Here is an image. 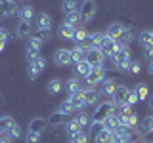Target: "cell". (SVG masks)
I'll return each mask as SVG.
<instances>
[{
	"label": "cell",
	"instance_id": "6da1fadb",
	"mask_svg": "<svg viewBox=\"0 0 153 143\" xmlns=\"http://www.w3.org/2000/svg\"><path fill=\"white\" fill-rule=\"evenodd\" d=\"M111 61H113V67L119 71V73H128V63H130V48L126 46H119L117 52L111 55Z\"/></svg>",
	"mask_w": 153,
	"mask_h": 143
},
{
	"label": "cell",
	"instance_id": "7a4b0ae2",
	"mask_svg": "<svg viewBox=\"0 0 153 143\" xmlns=\"http://www.w3.org/2000/svg\"><path fill=\"white\" fill-rule=\"evenodd\" d=\"M117 113V107H115V103L111 101V99H107V101H103V103H100L98 107H96V111L90 114V120L92 122H98V124H102L107 116H111V114Z\"/></svg>",
	"mask_w": 153,
	"mask_h": 143
},
{
	"label": "cell",
	"instance_id": "3957f363",
	"mask_svg": "<svg viewBox=\"0 0 153 143\" xmlns=\"http://www.w3.org/2000/svg\"><path fill=\"white\" fill-rule=\"evenodd\" d=\"M105 73H107L105 67H92V71L84 76V82H86L84 88H98L105 80Z\"/></svg>",
	"mask_w": 153,
	"mask_h": 143
},
{
	"label": "cell",
	"instance_id": "277c9868",
	"mask_svg": "<svg viewBox=\"0 0 153 143\" xmlns=\"http://www.w3.org/2000/svg\"><path fill=\"white\" fill-rule=\"evenodd\" d=\"M96 15V2L94 0H84L80 2V8H79V17H80V23H90Z\"/></svg>",
	"mask_w": 153,
	"mask_h": 143
},
{
	"label": "cell",
	"instance_id": "5b68a950",
	"mask_svg": "<svg viewBox=\"0 0 153 143\" xmlns=\"http://www.w3.org/2000/svg\"><path fill=\"white\" fill-rule=\"evenodd\" d=\"M46 69V59L44 57H36V59H33V61H29V69H27V76L31 80H36L38 76H40V73Z\"/></svg>",
	"mask_w": 153,
	"mask_h": 143
},
{
	"label": "cell",
	"instance_id": "8992f818",
	"mask_svg": "<svg viewBox=\"0 0 153 143\" xmlns=\"http://www.w3.org/2000/svg\"><path fill=\"white\" fill-rule=\"evenodd\" d=\"M117 48H119V46H117V42H115V38H109V36L103 35L102 42H100V46H98V50L102 52L105 57H111L115 52H117Z\"/></svg>",
	"mask_w": 153,
	"mask_h": 143
},
{
	"label": "cell",
	"instance_id": "52a82bcc",
	"mask_svg": "<svg viewBox=\"0 0 153 143\" xmlns=\"http://www.w3.org/2000/svg\"><path fill=\"white\" fill-rule=\"evenodd\" d=\"M84 59L88 61L92 67H103L105 55L98 50V48H90V50H86V57H84Z\"/></svg>",
	"mask_w": 153,
	"mask_h": 143
},
{
	"label": "cell",
	"instance_id": "ba28073f",
	"mask_svg": "<svg viewBox=\"0 0 153 143\" xmlns=\"http://www.w3.org/2000/svg\"><path fill=\"white\" fill-rule=\"evenodd\" d=\"M128 92H130V88H128V86L117 84V88H115V92H113V95H111V101L115 103V107H119V105L126 103V95H128Z\"/></svg>",
	"mask_w": 153,
	"mask_h": 143
},
{
	"label": "cell",
	"instance_id": "9c48e42d",
	"mask_svg": "<svg viewBox=\"0 0 153 143\" xmlns=\"http://www.w3.org/2000/svg\"><path fill=\"white\" fill-rule=\"evenodd\" d=\"M54 61L57 67H67L71 65V50L67 48H59V50L54 52Z\"/></svg>",
	"mask_w": 153,
	"mask_h": 143
},
{
	"label": "cell",
	"instance_id": "30bf717a",
	"mask_svg": "<svg viewBox=\"0 0 153 143\" xmlns=\"http://www.w3.org/2000/svg\"><path fill=\"white\" fill-rule=\"evenodd\" d=\"M115 88H117V82H115V78H105L102 84H100V88H96L100 92V95H103V97H111Z\"/></svg>",
	"mask_w": 153,
	"mask_h": 143
},
{
	"label": "cell",
	"instance_id": "8fae6325",
	"mask_svg": "<svg viewBox=\"0 0 153 143\" xmlns=\"http://www.w3.org/2000/svg\"><path fill=\"white\" fill-rule=\"evenodd\" d=\"M63 88H65V92L69 94V95H75V94H79V92H82V82L79 80V76H73V78H69L67 82L63 84Z\"/></svg>",
	"mask_w": 153,
	"mask_h": 143
},
{
	"label": "cell",
	"instance_id": "7c38bea8",
	"mask_svg": "<svg viewBox=\"0 0 153 143\" xmlns=\"http://www.w3.org/2000/svg\"><path fill=\"white\" fill-rule=\"evenodd\" d=\"M69 118L71 116H67V114L63 113H59V111H56V113H52L50 116H48V126H52V128H57V126H61V124H67L69 122Z\"/></svg>",
	"mask_w": 153,
	"mask_h": 143
},
{
	"label": "cell",
	"instance_id": "4fadbf2b",
	"mask_svg": "<svg viewBox=\"0 0 153 143\" xmlns=\"http://www.w3.org/2000/svg\"><path fill=\"white\" fill-rule=\"evenodd\" d=\"M46 126H48V122L44 120V118H40V116H35V118L29 120V132L40 133V136L46 132Z\"/></svg>",
	"mask_w": 153,
	"mask_h": 143
},
{
	"label": "cell",
	"instance_id": "5bb4252c",
	"mask_svg": "<svg viewBox=\"0 0 153 143\" xmlns=\"http://www.w3.org/2000/svg\"><path fill=\"white\" fill-rule=\"evenodd\" d=\"M132 38H134V31H132L130 27H124L123 32L115 38V42H117V46H126L128 48V44L132 42Z\"/></svg>",
	"mask_w": 153,
	"mask_h": 143
},
{
	"label": "cell",
	"instance_id": "9a60e30c",
	"mask_svg": "<svg viewBox=\"0 0 153 143\" xmlns=\"http://www.w3.org/2000/svg\"><path fill=\"white\" fill-rule=\"evenodd\" d=\"M82 97L86 105H96L100 99V92L96 88H82Z\"/></svg>",
	"mask_w": 153,
	"mask_h": 143
},
{
	"label": "cell",
	"instance_id": "2e32d148",
	"mask_svg": "<svg viewBox=\"0 0 153 143\" xmlns=\"http://www.w3.org/2000/svg\"><path fill=\"white\" fill-rule=\"evenodd\" d=\"M75 120H76V124H79L80 128L86 132L90 128V124H92V120H90V114L88 113H84V111H76V114H75Z\"/></svg>",
	"mask_w": 153,
	"mask_h": 143
},
{
	"label": "cell",
	"instance_id": "e0dca14e",
	"mask_svg": "<svg viewBox=\"0 0 153 143\" xmlns=\"http://www.w3.org/2000/svg\"><path fill=\"white\" fill-rule=\"evenodd\" d=\"M16 32H17V36H21V38H31V36H33V27H31V23L19 21L17 27H16Z\"/></svg>",
	"mask_w": 153,
	"mask_h": 143
},
{
	"label": "cell",
	"instance_id": "ac0fdd59",
	"mask_svg": "<svg viewBox=\"0 0 153 143\" xmlns=\"http://www.w3.org/2000/svg\"><path fill=\"white\" fill-rule=\"evenodd\" d=\"M35 21H36V29H52V17L48 13L40 12L35 15Z\"/></svg>",
	"mask_w": 153,
	"mask_h": 143
},
{
	"label": "cell",
	"instance_id": "d6986e66",
	"mask_svg": "<svg viewBox=\"0 0 153 143\" xmlns=\"http://www.w3.org/2000/svg\"><path fill=\"white\" fill-rule=\"evenodd\" d=\"M134 92H136V95H138V101H146V99H149L151 90H149V86H147L146 82H140V84H136Z\"/></svg>",
	"mask_w": 153,
	"mask_h": 143
},
{
	"label": "cell",
	"instance_id": "ffe728a7",
	"mask_svg": "<svg viewBox=\"0 0 153 143\" xmlns=\"http://www.w3.org/2000/svg\"><path fill=\"white\" fill-rule=\"evenodd\" d=\"M80 8V0H63L61 2V12L65 13H73V12H79Z\"/></svg>",
	"mask_w": 153,
	"mask_h": 143
},
{
	"label": "cell",
	"instance_id": "44dd1931",
	"mask_svg": "<svg viewBox=\"0 0 153 143\" xmlns=\"http://www.w3.org/2000/svg\"><path fill=\"white\" fill-rule=\"evenodd\" d=\"M84 57H86V50L82 46H75L71 50V65H76L79 61H84Z\"/></svg>",
	"mask_w": 153,
	"mask_h": 143
},
{
	"label": "cell",
	"instance_id": "7402d4cb",
	"mask_svg": "<svg viewBox=\"0 0 153 143\" xmlns=\"http://www.w3.org/2000/svg\"><path fill=\"white\" fill-rule=\"evenodd\" d=\"M123 29H124V25H123L121 21H115V23H111V25L107 27V31H105L103 35L109 36V38H117V36L123 32Z\"/></svg>",
	"mask_w": 153,
	"mask_h": 143
},
{
	"label": "cell",
	"instance_id": "603a6c76",
	"mask_svg": "<svg viewBox=\"0 0 153 143\" xmlns=\"http://www.w3.org/2000/svg\"><path fill=\"white\" fill-rule=\"evenodd\" d=\"M17 17L21 19V21L31 23V21H33V17H35V8H33V6H23V8H19Z\"/></svg>",
	"mask_w": 153,
	"mask_h": 143
},
{
	"label": "cell",
	"instance_id": "cb8c5ba5",
	"mask_svg": "<svg viewBox=\"0 0 153 143\" xmlns=\"http://www.w3.org/2000/svg\"><path fill=\"white\" fill-rule=\"evenodd\" d=\"M71 101V105L75 107V113L76 111H82V109L86 107V103H84V97H82V92H79V94H75V95H69L67 97Z\"/></svg>",
	"mask_w": 153,
	"mask_h": 143
},
{
	"label": "cell",
	"instance_id": "d4e9b609",
	"mask_svg": "<svg viewBox=\"0 0 153 143\" xmlns=\"http://www.w3.org/2000/svg\"><path fill=\"white\" fill-rule=\"evenodd\" d=\"M73 69H75V76H86L90 71H92V65H90L88 61L84 59V61H79V63H76Z\"/></svg>",
	"mask_w": 153,
	"mask_h": 143
},
{
	"label": "cell",
	"instance_id": "484cf974",
	"mask_svg": "<svg viewBox=\"0 0 153 143\" xmlns=\"http://www.w3.org/2000/svg\"><path fill=\"white\" fill-rule=\"evenodd\" d=\"M86 36H88V31H86V29H82V27H76L71 40L75 42V46H80V44H82V42L86 40Z\"/></svg>",
	"mask_w": 153,
	"mask_h": 143
},
{
	"label": "cell",
	"instance_id": "4316f807",
	"mask_svg": "<svg viewBox=\"0 0 153 143\" xmlns=\"http://www.w3.org/2000/svg\"><path fill=\"white\" fill-rule=\"evenodd\" d=\"M73 32H75V29L65 25V23H61L59 29H57V36L63 38V40H71V38H73Z\"/></svg>",
	"mask_w": 153,
	"mask_h": 143
},
{
	"label": "cell",
	"instance_id": "83f0119b",
	"mask_svg": "<svg viewBox=\"0 0 153 143\" xmlns=\"http://www.w3.org/2000/svg\"><path fill=\"white\" fill-rule=\"evenodd\" d=\"M61 90H63V82H61L59 78H52L50 84H48V94L57 95V94H61Z\"/></svg>",
	"mask_w": 153,
	"mask_h": 143
},
{
	"label": "cell",
	"instance_id": "f1b7e54d",
	"mask_svg": "<svg viewBox=\"0 0 153 143\" xmlns=\"http://www.w3.org/2000/svg\"><path fill=\"white\" fill-rule=\"evenodd\" d=\"M65 132H67V137H69V136H75V133H79V132H84V130L79 126V124H76V120H75V118L71 116V118H69V122L65 124Z\"/></svg>",
	"mask_w": 153,
	"mask_h": 143
},
{
	"label": "cell",
	"instance_id": "f546056e",
	"mask_svg": "<svg viewBox=\"0 0 153 143\" xmlns=\"http://www.w3.org/2000/svg\"><path fill=\"white\" fill-rule=\"evenodd\" d=\"M138 44L142 48H147L153 44V38H151V31H142L140 35H138Z\"/></svg>",
	"mask_w": 153,
	"mask_h": 143
},
{
	"label": "cell",
	"instance_id": "4dcf8cb0",
	"mask_svg": "<svg viewBox=\"0 0 153 143\" xmlns=\"http://www.w3.org/2000/svg\"><path fill=\"white\" fill-rule=\"evenodd\" d=\"M111 137H113V132H109V130H105V128H102V130L96 133L94 141H96V143H109V141H111Z\"/></svg>",
	"mask_w": 153,
	"mask_h": 143
},
{
	"label": "cell",
	"instance_id": "1f68e13d",
	"mask_svg": "<svg viewBox=\"0 0 153 143\" xmlns=\"http://www.w3.org/2000/svg\"><path fill=\"white\" fill-rule=\"evenodd\" d=\"M102 126L105 128V130H109V132H115V128L119 126V116H117V114H111V116H107V118L102 122Z\"/></svg>",
	"mask_w": 153,
	"mask_h": 143
},
{
	"label": "cell",
	"instance_id": "d6a6232c",
	"mask_svg": "<svg viewBox=\"0 0 153 143\" xmlns=\"http://www.w3.org/2000/svg\"><path fill=\"white\" fill-rule=\"evenodd\" d=\"M21 136H23V132H21V128H19V124H16V122H13L12 126H10V130L6 132V137L10 141H12V139H19Z\"/></svg>",
	"mask_w": 153,
	"mask_h": 143
},
{
	"label": "cell",
	"instance_id": "836d02e7",
	"mask_svg": "<svg viewBox=\"0 0 153 143\" xmlns=\"http://www.w3.org/2000/svg\"><path fill=\"white\" fill-rule=\"evenodd\" d=\"M59 113H63V114H67V116H73V114H75V107H73V105H71V101H69V99H63V101H61L59 103Z\"/></svg>",
	"mask_w": 153,
	"mask_h": 143
},
{
	"label": "cell",
	"instance_id": "e575fe53",
	"mask_svg": "<svg viewBox=\"0 0 153 143\" xmlns=\"http://www.w3.org/2000/svg\"><path fill=\"white\" fill-rule=\"evenodd\" d=\"M79 23H80L79 12H73V13H67V15H65V25H69V27L76 29V27H79Z\"/></svg>",
	"mask_w": 153,
	"mask_h": 143
},
{
	"label": "cell",
	"instance_id": "d590c367",
	"mask_svg": "<svg viewBox=\"0 0 153 143\" xmlns=\"http://www.w3.org/2000/svg\"><path fill=\"white\" fill-rule=\"evenodd\" d=\"M12 124H13L12 116H0V136H6V132L10 130Z\"/></svg>",
	"mask_w": 153,
	"mask_h": 143
},
{
	"label": "cell",
	"instance_id": "8d00e7d4",
	"mask_svg": "<svg viewBox=\"0 0 153 143\" xmlns=\"http://www.w3.org/2000/svg\"><path fill=\"white\" fill-rule=\"evenodd\" d=\"M88 133L86 132H79L75 136H69V143H88Z\"/></svg>",
	"mask_w": 153,
	"mask_h": 143
},
{
	"label": "cell",
	"instance_id": "74e56055",
	"mask_svg": "<svg viewBox=\"0 0 153 143\" xmlns=\"http://www.w3.org/2000/svg\"><path fill=\"white\" fill-rule=\"evenodd\" d=\"M33 36H36V38H40L42 42H48L52 38V29H36V32Z\"/></svg>",
	"mask_w": 153,
	"mask_h": 143
},
{
	"label": "cell",
	"instance_id": "f35d334b",
	"mask_svg": "<svg viewBox=\"0 0 153 143\" xmlns=\"http://www.w3.org/2000/svg\"><path fill=\"white\" fill-rule=\"evenodd\" d=\"M27 59L29 61H33V59H36V57H40V50L38 48H33V46H27Z\"/></svg>",
	"mask_w": 153,
	"mask_h": 143
},
{
	"label": "cell",
	"instance_id": "ab89813d",
	"mask_svg": "<svg viewBox=\"0 0 153 143\" xmlns=\"http://www.w3.org/2000/svg\"><path fill=\"white\" fill-rule=\"evenodd\" d=\"M140 71H142V63H140V61H130V63H128V73L140 74Z\"/></svg>",
	"mask_w": 153,
	"mask_h": 143
},
{
	"label": "cell",
	"instance_id": "60d3db41",
	"mask_svg": "<svg viewBox=\"0 0 153 143\" xmlns=\"http://www.w3.org/2000/svg\"><path fill=\"white\" fill-rule=\"evenodd\" d=\"M40 133H35V132H27V137H25V141L27 143H40Z\"/></svg>",
	"mask_w": 153,
	"mask_h": 143
},
{
	"label": "cell",
	"instance_id": "b9f144b4",
	"mask_svg": "<svg viewBox=\"0 0 153 143\" xmlns=\"http://www.w3.org/2000/svg\"><path fill=\"white\" fill-rule=\"evenodd\" d=\"M42 44H44V42L40 40V38H36V36H31L27 40V46H33V48H38V50H40L42 48Z\"/></svg>",
	"mask_w": 153,
	"mask_h": 143
},
{
	"label": "cell",
	"instance_id": "7bdbcfd3",
	"mask_svg": "<svg viewBox=\"0 0 153 143\" xmlns=\"http://www.w3.org/2000/svg\"><path fill=\"white\" fill-rule=\"evenodd\" d=\"M126 103L130 105V107H134V105L138 103V95H136V92H134V90H130V92H128V95H126Z\"/></svg>",
	"mask_w": 153,
	"mask_h": 143
},
{
	"label": "cell",
	"instance_id": "ee69618b",
	"mask_svg": "<svg viewBox=\"0 0 153 143\" xmlns=\"http://www.w3.org/2000/svg\"><path fill=\"white\" fill-rule=\"evenodd\" d=\"M0 40H4V42H8V40H10V32H8V29L0 27Z\"/></svg>",
	"mask_w": 153,
	"mask_h": 143
},
{
	"label": "cell",
	"instance_id": "f6af8a7d",
	"mask_svg": "<svg viewBox=\"0 0 153 143\" xmlns=\"http://www.w3.org/2000/svg\"><path fill=\"white\" fill-rule=\"evenodd\" d=\"M143 50H146V52H143V55H146L149 61H153V44L147 46V48H143Z\"/></svg>",
	"mask_w": 153,
	"mask_h": 143
},
{
	"label": "cell",
	"instance_id": "bcb514c9",
	"mask_svg": "<svg viewBox=\"0 0 153 143\" xmlns=\"http://www.w3.org/2000/svg\"><path fill=\"white\" fill-rule=\"evenodd\" d=\"M4 48H6V42H4V40H0V52H4Z\"/></svg>",
	"mask_w": 153,
	"mask_h": 143
},
{
	"label": "cell",
	"instance_id": "7dc6e473",
	"mask_svg": "<svg viewBox=\"0 0 153 143\" xmlns=\"http://www.w3.org/2000/svg\"><path fill=\"white\" fill-rule=\"evenodd\" d=\"M0 19H4V8H2V4H0Z\"/></svg>",
	"mask_w": 153,
	"mask_h": 143
},
{
	"label": "cell",
	"instance_id": "c3c4849f",
	"mask_svg": "<svg viewBox=\"0 0 153 143\" xmlns=\"http://www.w3.org/2000/svg\"><path fill=\"white\" fill-rule=\"evenodd\" d=\"M149 109L153 111V97H151V95H149Z\"/></svg>",
	"mask_w": 153,
	"mask_h": 143
},
{
	"label": "cell",
	"instance_id": "681fc988",
	"mask_svg": "<svg viewBox=\"0 0 153 143\" xmlns=\"http://www.w3.org/2000/svg\"><path fill=\"white\" fill-rule=\"evenodd\" d=\"M151 38H153V29H151Z\"/></svg>",
	"mask_w": 153,
	"mask_h": 143
},
{
	"label": "cell",
	"instance_id": "f907efd6",
	"mask_svg": "<svg viewBox=\"0 0 153 143\" xmlns=\"http://www.w3.org/2000/svg\"><path fill=\"white\" fill-rule=\"evenodd\" d=\"M134 143H140V139H138V141H134Z\"/></svg>",
	"mask_w": 153,
	"mask_h": 143
},
{
	"label": "cell",
	"instance_id": "816d5d0a",
	"mask_svg": "<svg viewBox=\"0 0 153 143\" xmlns=\"http://www.w3.org/2000/svg\"><path fill=\"white\" fill-rule=\"evenodd\" d=\"M146 143H153V141H146Z\"/></svg>",
	"mask_w": 153,
	"mask_h": 143
},
{
	"label": "cell",
	"instance_id": "f5cc1de1",
	"mask_svg": "<svg viewBox=\"0 0 153 143\" xmlns=\"http://www.w3.org/2000/svg\"><path fill=\"white\" fill-rule=\"evenodd\" d=\"M6 143H12V141H6Z\"/></svg>",
	"mask_w": 153,
	"mask_h": 143
},
{
	"label": "cell",
	"instance_id": "db71d44e",
	"mask_svg": "<svg viewBox=\"0 0 153 143\" xmlns=\"http://www.w3.org/2000/svg\"><path fill=\"white\" fill-rule=\"evenodd\" d=\"M25 2H29V0H25Z\"/></svg>",
	"mask_w": 153,
	"mask_h": 143
}]
</instances>
